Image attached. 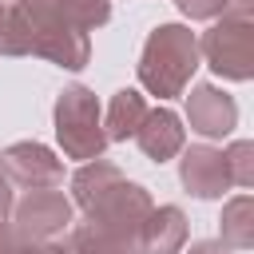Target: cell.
Segmentation results:
<instances>
[{
  "label": "cell",
  "mask_w": 254,
  "mask_h": 254,
  "mask_svg": "<svg viewBox=\"0 0 254 254\" xmlns=\"http://www.w3.org/2000/svg\"><path fill=\"white\" fill-rule=\"evenodd\" d=\"M202 56H206V64L218 75H226V79H250V60H254L250 20L234 16V20L214 24L206 32V40H202Z\"/></svg>",
  "instance_id": "cell-4"
},
{
  "label": "cell",
  "mask_w": 254,
  "mask_h": 254,
  "mask_svg": "<svg viewBox=\"0 0 254 254\" xmlns=\"http://www.w3.org/2000/svg\"><path fill=\"white\" fill-rule=\"evenodd\" d=\"M131 139L143 147V155H147V159L167 163V159L183 147V127H179V119H175L167 107H159V111H147V115H143V123L135 127V135H131Z\"/></svg>",
  "instance_id": "cell-9"
},
{
  "label": "cell",
  "mask_w": 254,
  "mask_h": 254,
  "mask_svg": "<svg viewBox=\"0 0 254 254\" xmlns=\"http://www.w3.org/2000/svg\"><path fill=\"white\" fill-rule=\"evenodd\" d=\"M187 115H190V127H194V131L218 139V135H226V131L234 127L238 107H234V99L222 95L218 87H194V91H190V103H187Z\"/></svg>",
  "instance_id": "cell-8"
},
{
  "label": "cell",
  "mask_w": 254,
  "mask_h": 254,
  "mask_svg": "<svg viewBox=\"0 0 254 254\" xmlns=\"http://www.w3.org/2000/svg\"><path fill=\"white\" fill-rule=\"evenodd\" d=\"M8 210H12V183H8L4 163H0V226L8 222Z\"/></svg>",
  "instance_id": "cell-17"
},
{
  "label": "cell",
  "mask_w": 254,
  "mask_h": 254,
  "mask_svg": "<svg viewBox=\"0 0 254 254\" xmlns=\"http://www.w3.org/2000/svg\"><path fill=\"white\" fill-rule=\"evenodd\" d=\"M179 8L187 16H194V20H210V16L226 12V0H179Z\"/></svg>",
  "instance_id": "cell-15"
},
{
  "label": "cell",
  "mask_w": 254,
  "mask_h": 254,
  "mask_svg": "<svg viewBox=\"0 0 254 254\" xmlns=\"http://www.w3.org/2000/svg\"><path fill=\"white\" fill-rule=\"evenodd\" d=\"M4 171L20 183V187H60L64 183V167H60V159L48 151V147H40V143H12L4 155Z\"/></svg>",
  "instance_id": "cell-6"
},
{
  "label": "cell",
  "mask_w": 254,
  "mask_h": 254,
  "mask_svg": "<svg viewBox=\"0 0 254 254\" xmlns=\"http://www.w3.org/2000/svg\"><path fill=\"white\" fill-rule=\"evenodd\" d=\"M183 238H187L183 210H179V206H163V210H151V214L143 218L139 250H143V254H179Z\"/></svg>",
  "instance_id": "cell-10"
},
{
  "label": "cell",
  "mask_w": 254,
  "mask_h": 254,
  "mask_svg": "<svg viewBox=\"0 0 254 254\" xmlns=\"http://www.w3.org/2000/svg\"><path fill=\"white\" fill-rule=\"evenodd\" d=\"M32 24V56H44L60 67L87 64V28L71 0H20Z\"/></svg>",
  "instance_id": "cell-1"
},
{
  "label": "cell",
  "mask_w": 254,
  "mask_h": 254,
  "mask_svg": "<svg viewBox=\"0 0 254 254\" xmlns=\"http://www.w3.org/2000/svg\"><path fill=\"white\" fill-rule=\"evenodd\" d=\"M194 67H198V40L179 24H163L143 44L139 83L155 95H179Z\"/></svg>",
  "instance_id": "cell-2"
},
{
  "label": "cell",
  "mask_w": 254,
  "mask_h": 254,
  "mask_svg": "<svg viewBox=\"0 0 254 254\" xmlns=\"http://www.w3.org/2000/svg\"><path fill=\"white\" fill-rule=\"evenodd\" d=\"M230 167H226V155L222 151H210V147H190L183 155V187L194 190L198 198H218L226 187H230Z\"/></svg>",
  "instance_id": "cell-7"
},
{
  "label": "cell",
  "mask_w": 254,
  "mask_h": 254,
  "mask_svg": "<svg viewBox=\"0 0 254 254\" xmlns=\"http://www.w3.org/2000/svg\"><path fill=\"white\" fill-rule=\"evenodd\" d=\"M67 254H143L135 238H123L115 230H103L95 222H79L67 234Z\"/></svg>",
  "instance_id": "cell-11"
},
{
  "label": "cell",
  "mask_w": 254,
  "mask_h": 254,
  "mask_svg": "<svg viewBox=\"0 0 254 254\" xmlns=\"http://www.w3.org/2000/svg\"><path fill=\"white\" fill-rule=\"evenodd\" d=\"M187 254H230L222 242H198V246H190Z\"/></svg>",
  "instance_id": "cell-18"
},
{
  "label": "cell",
  "mask_w": 254,
  "mask_h": 254,
  "mask_svg": "<svg viewBox=\"0 0 254 254\" xmlns=\"http://www.w3.org/2000/svg\"><path fill=\"white\" fill-rule=\"evenodd\" d=\"M246 214H250V198H246V194H242V198H234V202L226 206V226H222V234H226L238 250H242V246H250V230H246V222H242Z\"/></svg>",
  "instance_id": "cell-14"
},
{
  "label": "cell",
  "mask_w": 254,
  "mask_h": 254,
  "mask_svg": "<svg viewBox=\"0 0 254 254\" xmlns=\"http://www.w3.org/2000/svg\"><path fill=\"white\" fill-rule=\"evenodd\" d=\"M0 4H8V0H0Z\"/></svg>",
  "instance_id": "cell-19"
},
{
  "label": "cell",
  "mask_w": 254,
  "mask_h": 254,
  "mask_svg": "<svg viewBox=\"0 0 254 254\" xmlns=\"http://www.w3.org/2000/svg\"><path fill=\"white\" fill-rule=\"evenodd\" d=\"M0 56H32V24L20 0L0 4Z\"/></svg>",
  "instance_id": "cell-12"
},
{
  "label": "cell",
  "mask_w": 254,
  "mask_h": 254,
  "mask_svg": "<svg viewBox=\"0 0 254 254\" xmlns=\"http://www.w3.org/2000/svg\"><path fill=\"white\" fill-rule=\"evenodd\" d=\"M143 115H147V103H143V95L139 91H119L115 99H111V107H107V139H131L135 135V127L143 123Z\"/></svg>",
  "instance_id": "cell-13"
},
{
  "label": "cell",
  "mask_w": 254,
  "mask_h": 254,
  "mask_svg": "<svg viewBox=\"0 0 254 254\" xmlns=\"http://www.w3.org/2000/svg\"><path fill=\"white\" fill-rule=\"evenodd\" d=\"M67 222H71V202L64 198V190H56V187H36V190H28V194L16 202L12 230H16L24 242H36V238H52V234L67 230Z\"/></svg>",
  "instance_id": "cell-5"
},
{
  "label": "cell",
  "mask_w": 254,
  "mask_h": 254,
  "mask_svg": "<svg viewBox=\"0 0 254 254\" xmlns=\"http://www.w3.org/2000/svg\"><path fill=\"white\" fill-rule=\"evenodd\" d=\"M20 254H67V246L48 242V238H36V242H20Z\"/></svg>",
  "instance_id": "cell-16"
},
{
  "label": "cell",
  "mask_w": 254,
  "mask_h": 254,
  "mask_svg": "<svg viewBox=\"0 0 254 254\" xmlns=\"http://www.w3.org/2000/svg\"><path fill=\"white\" fill-rule=\"evenodd\" d=\"M56 135L67 159H99L107 135L99 127V103L87 87L71 83L56 99Z\"/></svg>",
  "instance_id": "cell-3"
}]
</instances>
